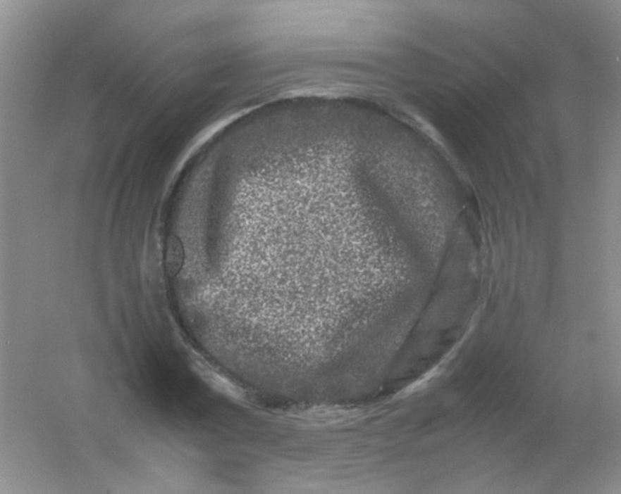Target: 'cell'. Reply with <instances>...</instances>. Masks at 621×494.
I'll return each instance as SVG.
<instances>
[{"instance_id": "obj_1", "label": "cell", "mask_w": 621, "mask_h": 494, "mask_svg": "<svg viewBox=\"0 0 621 494\" xmlns=\"http://www.w3.org/2000/svg\"><path fill=\"white\" fill-rule=\"evenodd\" d=\"M184 261V248L180 239L174 234L167 239L166 269L167 274L174 277L180 272Z\"/></svg>"}]
</instances>
